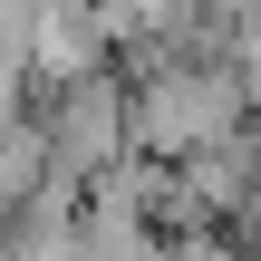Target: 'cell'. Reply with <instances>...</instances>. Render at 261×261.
Wrapping results in <instances>:
<instances>
[{"label": "cell", "mask_w": 261, "mask_h": 261, "mask_svg": "<svg viewBox=\"0 0 261 261\" xmlns=\"http://www.w3.org/2000/svg\"><path fill=\"white\" fill-rule=\"evenodd\" d=\"M232 223H242V242L261 252V165H252V184H242V213H232Z\"/></svg>", "instance_id": "obj_3"}, {"label": "cell", "mask_w": 261, "mask_h": 261, "mask_svg": "<svg viewBox=\"0 0 261 261\" xmlns=\"http://www.w3.org/2000/svg\"><path fill=\"white\" fill-rule=\"evenodd\" d=\"M39 126H48V165H58V184H68V194H87L97 174L136 165V136H126V87H116L107 68L68 77V87H58V107H48Z\"/></svg>", "instance_id": "obj_2"}, {"label": "cell", "mask_w": 261, "mask_h": 261, "mask_svg": "<svg viewBox=\"0 0 261 261\" xmlns=\"http://www.w3.org/2000/svg\"><path fill=\"white\" fill-rule=\"evenodd\" d=\"M252 126V87L232 58H155L136 87H126V136L145 165H184L223 136Z\"/></svg>", "instance_id": "obj_1"}]
</instances>
